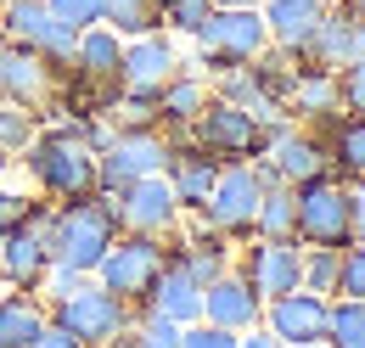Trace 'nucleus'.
<instances>
[{
  "instance_id": "obj_1",
  "label": "nucleus",
  "mask_w": 365,
  "mask_h": 348,
  "mask_svg": "<svg viewBox=\"0 0 365 348\" xmlns=\"http://www.w3.org/2000/svg\"><path fill=\"white\" fill-rule=\"evenodd\" d=\"M113 230L118 219L107 203L91 197H68V208L46 225V247H51V270H73V275H91L101 253L113 247Z\"/></svg>"
},
{
  "instance_id": "obj_2",
  "label": "nucleus",
  "mask_w": 365,
  "mask_h": 348,
  "mask_svg": "<svg viewBox=\"0 0 365 348\" xmlns=\"http://www.w3.org/2000/svg\"><path fill=\"white\" fill-rule=\"evenodd\" d=\"M29 152V169L40 174V185L56 191V197H91L96 191V146H91V130H56V135H40Z\"/></svg>"
},
{
  "instance_id": "obj_3",
  "label": "nucleus",
  "mask_w": 365,
  "mask_h": 348,
  "mask_svg": "<svg viewBox=\"0 0 365 348\" xmlns=\"http://www.w3.org/2000/svg\"><path fill=\"white\" fill-rule=\"evenodd\" d=\"M197 40H202V62H214L225 73L236 62H259L270 51V29H264L259 6H214L197 23Z\"/></svg>"
},
{
  "instance_id": "obj_4",
  "label": "nucleus",
  "mask_w": 365,
  "mask_h": 348,
  "mask_svg": "<svg viewBox=\"0 0 365 348\" xmlns=\"http://www.w3.org/2000/svg\"><path fill=\"white\" fill-rule=\"evenodd\" d=\"M175 73H180V56H175V45L163 40L158 29L135 34L124 45V56H118V85H124L130 107H158V90L169 85Z\"/></svg>"
},
{
  "instance_id": "obj_5",
  "label": "nucleus",
  "mask_w": 365,
  "mask_h": 348,
  "mask_svg": "<svg viewBox=\"0 0 365 348\" xmlns=\"http://www.w3.org/2000/svg\"><path fill=\"white\" fill-rule=\"evenodd\" d=\"M113 203V219L118 225H130L135 236H163V230H175V219H180V197H175V185L163 180V174H140L130 185H118V191H107Z\"/></svg>"
},
{
  "instance_id": "obj_6",
  "label": "nucleus",
  "mask_w": 365,
  "mask_h": 348,
  "mask_svg": "<svg viewBox=\"0 0 365 348\" xmlns=\"http://www.w3.org/2000/svg\"><path fill=\"white\" fill-rule=\"evenodd\" d=\"M56 326H68L85 348H107V343H118V337L130 332V309H124L118 292H107V287H79L73 298H62Z\"/></svg>"
},
{
  "instance_id": "obj_7",
  "label": "nucleus",
  "mask_w": 365,
  "mask_h": 348,
  "mask_svg": "<svg viewBox=\"0 0 365 348\" xmlns=\"http://www.w3.org/2000/svg\"><path fill=\"white\" fill-rule=\"evenodd\" d=\"M197 124V146L202 152H214V158H259V146H264V124L247 113V107H236V101H202V113L191 118Z\"/></svg>"
},
{
  "instance_id": "obj_8",
  "label": "nucleus",
  "mask_w": 365,
  "mask_h": 348,
  "mask_svg": "<svg viewBox=\"0 0 365 348\" xmlns=\"http://www.w3.org/2000/svg\"><path fill=\"white\" fill-rule=\"evenodd\" d=\"M169 163V140L152 130H118L107 140V152H96V185L101 191H118L140 174H163Z\"/></svg>"
},
{
  "instance_id": "obj_9",
  "label": "nucleus",
  "mask_w": 365,
  "mask_h": 348,
  "mask_svg": "<svg viewBox=\"0 0 365 348\" xmlns=\"http://www.w3.org/2000/svg\"><path fill=\"white\" fill-rule=\"evenodd\" d=\"M292 191H298V236L304 242H315V247H349L354 242L349 236V191L343 185L315 174V180H304Z\"/></svg>"
},
{
  "instance_id": "obj_10",
  "label": "nucleus",
  "mask_w": 365,
  "mask_h": 348,
  "mask_svg": "<svg viewBox=\"0 0 365 348\" xmlns=\"http://www.w3.org/2000/svg\"><path fill=\"white\" fill-rule=\"evenodd\" d=\"M0 11H6V17H0L6 40H17V45H29V51H40L51 68H56V62H73V45H79V34H73L68 23H56V17H51L46 0H6Z\"/></svg>"
},
{
  "instance_id": "obj_11",
  "label": "nucleus",
  "mask_w": 365,
  "mask_h": 348,
  "mask_svg": "<svg viewBox=\"0 0 365 348\" xmlns=\"http://www.w3.org/2000/svg\"><path fill=\"white\" fill-rule=\"evenodd\" d=\"M259 197H264L259 169H253V163H230V169H220L214 191H208V203H202V214H208L214 230H253Z\"/></svg>"
},
{
  "instance_id": "obj_12",
  "label": "nucleus",
  "mask_w": 365,
  "mask_h": 348,
  "mask_svg": "<svg viewBox=\"0 0 365 348\" xmlns=\"http://www.w3.org/2000/svg\"><path fill=\"white\" fill-rule=\"evenodd\" d=\"M158 264H163L158 236H124V242H113V247L101 253L96 275H101V287H107V292H118V298H140V292L152 287Z\"/></svg>"
},
{
  "instance_id": "obj_13",
  "label": "nucleus",
  "mask_w": 365,
  "mask_h": 348,
  "mask_svg": "<svg viewBox=\"0 0 365 348\" xmlns=\"http://www.w3.org/2000/svg\"><path fill=\"white\" fill-rule=\"evenodd\" d=\"M51 90H56V73H51V62L40 51H29V45L17 40H0V96L11 101V107H46Z\"/></svg>"
},
{
  "instance_id": "obj_14",
  "label": "nucleus",
  "mask_w": 365,
  "mask_h": 348,
  "mask_svg": "<svg viewBox=\"0 0 365 348\" xmlns=\"http://www.w3.org/2000/svg\"><path fill=\"white\" fill-rule=\"evenodd\" d=\"M326 320H331V304H326L320 292L292 287V292L270 298V332L287 348H315V343H326Z\"/></svg>"
},
{
  "instance_id": "obj_15",
  "label": "nucleus",
  "mask_w": 365,
  "mask_h": 348,
  "mask_svg": "<svg viewBox=\"0 0 365 348\" xmlns=\"http://www.w3.org/2000/svg\"><path fill=\"white\" fill-rule=\"evenodd\" d=\"M264 152V163H253L259 169V180L270 185V180H287V185H304V180H315V174H326V152H320L309 135H292L281 130L270 140V146H259Z\"/></svg>"
},
{
  "instance_id": "obj_16",
  "label": "nucleus",
  "mask_w": 365,
  "mask_h": 348,
  "mask_svg": "<svg viewBox=\"0 0 365 348\" xmlns=\"http://www.w3.org/2000/svg\"><path fill=\"white\" fill-rule=\"evenodd\" d=\"M259 309H264V298L253 292L247 275H225V270H220V275L202 287V320H214V326L247 332V326L259 320Z\"/></svg>"
},
{
  "instance_id": "obj_17",
  "label": "nucleus",
  "mask_w": 365,
  "mask_h": 348,
  "mask_svg": "<svg viewBox=\"0 0 365 348\" xmlns=\"http://www.w3.org/2000/svg\"><path fill=\"white\" fill-rule=\"evenodd\" d=\"M51 270V247H46V225H17L0 236V275L17 281V287H40Z\"/></svg>"
},
{
  "instance_id": "obj_18",
  "label": "nucleus",
  "mask_w": 365,
  "mask_h": 348,
  "mask_svg": "<svg viewBox=\"0 0 365 348\" xmlns=\"http://www.w3.org/2000/svg\"><path fill=\"white\" fill-rule=\"evenodd\" d=\"M259 11H264L270 45H281V51H309L320 17H326V0H259Z\"/></svg>"
},
{
  "instance_id": "obj_19",
  "label": "nucleus",
  "mask_w": 365,
  "mask_h": 348,
  "mask_svg": "<svg viewBox=\"0 0 365 348\" xmlns=\"http://www.w3.org/2000/svg\"><path fill=\"white\" fill-rule=\"evenodd\" d=\"M152 309L158 314H169L175 326H191V320H202V281L185 270V264H158V275H152Z\"/></svg>"
},
{
  "instance_id": "obj_20",
  "label": "nucleus",
  "mask_w": 365,
  "mask_h": 348,
  "mask_svg": "<svg viewBox=\"0 0 365 348\" xmlns=\"http://www.w3.org/2000/svg\"><path fill=\"white\" fill-rule=\"evenodd\" d=\"M163 169H169V185H175L180 208H202L208 191H214V180H220L214 152H202V146H169V163Z\"/></svg>"
},
{
  "instance_id": "obj_21",
  "label": "nucleus",
  "mask_w": 365,
  "mask_h": 348,
  "mask_svg": "<svg viewBox=\"0 0 365 348\" xmlns=\"http://www.w3.org/2000/svg\"><path fill=\"white\" fill-rule=\"evenodd\" d=\"M298 275H304V253H298L292 242H264V247H253V270H247V281H253L259 298H281V292H292Z\"/></svg>"
},
{
  "instance_id": "obj_22",
  "label": "nucleus",
  "mask_w": 365,
  "mask_h": 348,
  "mask_svg": "<svg viewBox=\"0 0 365 348\" xmlns=\"http://www.w3.org/2000/svg\"><path fill=\"white\" fill-rule=\"evenodd\" d=\"M309 51H315L326 68H343V62L365 56V23L354 11H326L320 29H315V40H309Z\"/></svg>"
},
{
  "instance_id": "obj_23",
  "label": "nucleus",
  "mask_w": 365,
  "mask_h": 348,
  "mask_svg": "<svg viewBox=\"0 0 365 348\" xmlns=\"http://www.w3.org/2000/svg\"><path fill=\"white\" fill-rule=\"evenodd\" d=\"M253 225L264 230V242H292V236H298V191H292L287 180H270L264 197H259Z\"/></svg>"
},
{
  "instance_id": "obj_24",
  "label": "nucleus",
  "mask_w": 365,
  "mask_h": 348,
  "mask_svg": "<svg viewBox=\"0 0 365 348\" xmlns=\"http://www.w3.org/2000/svg\"><path fill=\"white\" fill-rule=\"evenodd\" d=\"M118 56H124V45H118V34H113L107 23L79 29L73 62H79V73H85V79H118Z\"/></svg>"
},
{
  "instance_id": "obj_25",
  "label": "nucleus",
  "mask_w": 365,
  "mask_h": 348,
  "mask_svg": "<svg viewBox=\"0 0 365 348\" xmlns=\"http://www.w3.org/2000/svg\"><path fill=\"white\" fill-rule=\"evenodd\" d=\"M51 320L23 298H0V348H29Z\"/></svg>"
},
{
  "instance_id": "obj_26",
  "label": "nucleus",
  "mask_w": 365,
  "mask_h": 348,
  "mask_svg": "<svg viewBox=\"0 0 365 348\" xmlns=\"http://www.w3.org/2000/svg\"><path fill=\"white\" fill-rule=\"evenodd\" d=\"M202 101H208V85H202V79H191V73H175L169 85L158 90V113H163L169 124L197 118V113H202Z\"/></svg>"
},
{
  "instance_id": "obj_27",
  "label": "nucleus",
  "mask_w": 365,
  "mask_h": 348,
  "mask_svg": "<svg viewBox=\"0 0 365 348\" xmlns=\"http://www.w3.org/2000/svg\"><path fill=\"white\" fill-rule=\"evenodd\" d=\"M101 23L113 34H152L158 29V0H101Z\"/></svg>"
},
{
  "instance_id": "obj_28",
  "label": "nucleus",
  "mask_w": 365,
  "mask_h": 348,
  "mask_svg": "<svg viewBox=\"0 0 365 348\" xmlns=\"http://www.w3.org/2000/svg\"><path fill=\"white\" fill-rule=\"evenodd\" d=\"M281 101L298 107V113H326V107H337V79H326V68L320 73H298V79H287Z\"/></svg>"
},
{
  "instance_id": "obj_29",
  "label": "nucleus",
  "mask_w": 365,
  "mask_h": 348,
  "mask_svg": "<svg viewBox=\"0 0 365 348\" xmlns=\"http://www.w3.org/2000/svg\"><path fill=\"white\" fill-rule=\"evenodd\" d=\"M326 343L331 348H365V298H343L326 320Z\"/></svg>"
},
{
  "instance_id": "obj_30",
  "label": "nucleus",
  "mask_w": 365,
  "mask_h": 348,
  "mask_svg": "<svg viewBox=\"0 0 365 348\" xmlns=\"http://www.w3.org/2000/svg\"><path fill=\"white\" fill-rule=\"evenodd\" d=\"M337 264H343V247H315V253H304V275H298V287L304 292H337Z\"/></svg>"
},
{
  "instance_id": "obj_31",
  "label": "nucleus",
  "mask_w": 365,
  "mask_h": 348,
  "mask_svg": "<svg viewBox=\"0 0 365 348\" xmlns=\"http://www.w3.org/2000/svg\"><path fill=\"white\" fill-rule=\"evenodd\" d=\"M214 11V0H158V23L180 29V34H197V23Z\"/></svg>"
},
{
  "instance_id": "obj_32",
  "label": "nucleus",
  "mask_w": 365,
  "mask_h": 348,
  "mask_svg": "<svg viewBox=\"0 0 365 348\" xmlns=\"http://www.w3.org/2000/svg\"><path fill=\"white\" fill-rule=\"evenodd\" d=\"M337 163L349 174H365V113H354V118L337 130Z\"/></svg>"
},
{
  "instance_id": "obj_33",
  "label": "nucleus",
  "mask_w": 365,
  "mask_h": 348,
  "mask_svg": "<svg viewBox=\"0 0 365 348\" xmlns=\"http://www.w3.org/2000/svg\"><path fill=\"white\" fill-rule=\"evenodd\" d=\"M34 140V113L29 107H0V152H17Z\"/></svg>"
},
{
  "instance_id": "obj_34",
  "label": "nucleus",
  "mask_w": 365,
  "mask_h": 348,
  "mask_svg": "<svg viewBox=\"0 0 365 348\" xmlns=\"http://www.w3.org/2000/svg\"><path fill=\"white\" fill-rule=\"evenodd\" d=\"M46 6H51V17H56V23H68L73 34L101 23V0H46Z\"/></svg>"
},
{
  "instance_id": "obj_35",
  "label": "nucleus",
  "mask_w": 365,
  "mask_h": 348,
  "mask_svg": "<svg viewBox=\"0 0 365 348\" xmlns=\"http://www.w3.org/2000/svg\"><path fill=\"white\" fill-rule=\"evenodd\" d=\"M236 343H242V337H236L230 326H214V320H208V326L191 320V326L180 332V348H236Z\"/></svg>"
},
{
  "instance_id": "obj_36",
  "label": "nucleus",
  "mask_w": 365,
  "mask_h": 348,
  "mask_svg": "<svg viewBox=\"0 0 365 348\" xmlns=\"http://www.w3.org/2000/svg\"><path fill=\"white\" fill-rule=\"evenodd\" d=\"M180 264L191 270V275H197V281H202V287H208V281L220 275V242H214V236H202V242H197V247H191Z\"/></svg>"
},
{
  "instance_id": "obj_37",
  "label": "nucleus",
  "mask_w": 365,
  "mask_h": 348,
  "mask_svg": "<svg viewBox=\"0 0 365 348\" xmlns=\"http://www.w3.org/2000/svg\"><path fill=\"white\" fill-rule=\"evenodd\" d=\"M124 348H180V326H175L169 314H152V326H146L140 337H130Z\"/></svg>"
},
{
  "instance_id": "obj_38",
  "label": "nucleus",
  "mask_w": 365,
  "mask_h": 348,
  "mask_svg": "<svg viewBox=\"0 0 365 348\" xmlns=\"http://www.w3.org/2000/svg\"><path fill=\"white\" fill-rule=\"evenodd\" d=\"M337 292L365 298V247H349V253H343V264H337Z\"/></svg>"
},
{
  "instance_id": "obj_39",
  "label": "nucleus",
  "mask_w": 365,
  "mask_h": 348,
  "mask_svg": "<svg viewBox=\"0 0 365 348\" xmlns=\"http://www.w3.org/2000/svg\"><path fill=\"white\" fill-rule=\"evenodd\" d=\"M337 101H349L354 113H365V56L343 62V79H337Z\"/></svg>"
},
{
  "instance_id": "obj_40",
  "label": "nucleus",
  "mask_w": 365,
  "mask_h": 348,
  "mask_svg": "<svg viewBox=\"0 0 365 348\" xmlns=\"http://www.w3.org/2000/svg\"><path fill=\"white\" fill-rule=\"evenodd\" d=\"M29 214H34V203H29V197H11V191H0V236H6V230H17Z\"/></svg>"
},
{
  "instance_id": "obj_41",
  "label": "nucleus",
  "mask_w": 365,
  "mask_h": 348,
  "mask_svg": "<svg viewBox=\"0 0 365 348\" xmlns=\"http://www.w3.org/2000/svg\"><path fill=\"white\" fill-rule=\"evenodd\" d=\"M349 236H354V242H365V180L349 191Z\"/></svg>"
},
{
  "instance_id": "obj_42",
  "label": "nucleus",
  "mask_w": 365,
  "mask_h": 348,
  "mask_svg": "<svg viewBox=\"0 0 365 348\" xmlns=\"http://www.w3.org/2000/svg\"><path fill=\"white\" fill-rule=\"evenodd\" d=\"M29 348H85V343H79L68 326H56V320H51V326H46V332H40V337H34Z\"/></svg>"
},
{
  "instance_id": "obj_43",
  "label": "nucleus",
  "mask_w": 365,
  "mask_h": 348,
  "mask_svg": "<svg viewBox=\"0 0 365 348\" xmlns=\"http://www.w3.org/2000/svg\"><path fill=\"white\" fill-rule=\"evenodd\" d=\"M236 348H287V343H281L275 332H270V337H259V332H253V337H242V343H236Z\"/></svg>"
},
{
  "instance_id": "obj_44",
  "label": "nucleus",
  "mask_w": 365,
  "mask_h": 348,
  "mask_svg": "<svg viewBox=\"0 0 365 348\" xmlns=\"http://www.w3.org/2000/svg\"><path fill=\"white\" fill-rule=\"evenodd\" d=\"M214 6H259V0H214Z\"/></svg>"
},
{
  "instance_id": "obj_45",
  "label": "nucleus",
  "mask_w": 365,
  "mask_h": 348,
  "mask_svg": "<svg viewBox=\"0 0 365 348\" xmlns=\"http://www.w3.org/2000/svg\"><path fill=\"white\" fill-rule=\"evenodd\" d=\"M0 174H6V152H0Z\"/></svg>"
},
{
  "instance_id": "obj_46",
  "label": "nucleus",
  "mask_w": 365,
  "mask_h": 348,
  "mask_svg": "<svg viewBox=\"0 0 365 348\" xmlns=\"http://www.w3.org/2000/svg\"><path fill=\"white\" fill-rule=\"evenodd\" d=\"M0 6H6V0H0Z\"/></svg>"
}]
</instances>
